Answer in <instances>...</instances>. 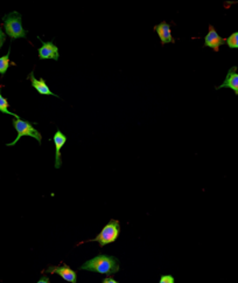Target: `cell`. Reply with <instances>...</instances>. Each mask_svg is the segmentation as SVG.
I'll list each match as a JSON object with an SVG mask.
<instances>
[{
  "instance_id": "1",
  "label": "cell",
  "mask_w": 238,
  "mask_h": 283,
  "mask_svg": "<svg viewBox=\"0 0 238 283\" xmlns=\"http://www.w3.org/2000/svg\"><path fill=\"white\" fill-rule=\"evenodd\" d=\"M80 270H89L94 271V273H99L110 276V275L116 274L121 269V264L119 260L114 256L99 254L95 256L94 259L88 260L79 268Z\"/></svg>"
},
{
  "instance_id": "2",
  "label": "cell",
  "mask_w": 238,
  "mask_h": 283,
  "mask_svg": "<svg viewBox=\"0 0 238 283\" xmlns=\"http://www.w3.org/2000/svg\"><path fill=\"white\" fill-rule=\"evenodd\" d=\"M2 26L5 27V34L9 35L12 40L26 38L27 36V31L22 27L21 22V14L14 11L6 16L3 17Z\"/></svg>"
},
{
  "instance_id": "3",
  "label": "cell",
  "mask_w": 238,
  "mask_h": 283,
  "mask_svg": "<svg viewBox=\"0 0 238 283\" xmlns=\"http://www.w3.org/2000/svg\"><path fill=\"white\" fill-rule=\"evenodd\" d=\"M119 233H121V223L118 220L112 219L103 227V229L95 239L89 241H96L99 244L100 247H104V246L114 243L118 239Z\"/></svg>"
},
{
  "instance_id": "4",
  "label": "cell",
  "mask_w": 238,
  "mask_h": 283,
  "mask_svg": "<svg viewBox=\"0 0 238 283\" xmlns=\"http://www.w3.org/2000/svg\"><path fill=\"white\" fill-rule=\"evenodd\" d=\"M12 123H13L14 129L17 130L18 136H17V138L12 142V143L7 144V147H13V145H16L17 142L24 136L33 137V138H35L36 140L39 142V144H41V140H42V135H41L40 131H38V130H36L34 126H33L31 122L22 121L21 118H19V120H16V118H14Z\"/></svg>"
},
{
  "instance_id": "5",
  "label": "cell",
  "mask_w": 238,
  "mask_h": 283,
  "mask_svg": "<svg viewBox=\"0 0 238 283\" xmlns=\"http://www.w3.org/2000/svg\"><path fill=\"white\" fill-rule=\"evenodd\" d=\"M38 39L41 41V47L38 50L39 59H41V60H47V59H51V60L57 61L58 58H60V54H58L57 46H55V44H54V40L44 42V41L41 40L40 36Z\"/></svg>"
},
{
  "instance_id": "6",
  "label": "cell",
  "mask_w": 238,
  "mask_h": 283,
  "mask_svg": "<svg viewBox=\"0 0 238 283\" xmlns=\"http://www.w3.org/2000/svg\"><path fill=\"white\" fill-rule=\"evenodd\" d=\"M47 273L57 274L67 282L77 283L76 271H74L72 268L67 266V264H62V266H49L47 269Z\"/></svg>"
},
{
  "instance_id": "7",
  "label": "cell",
  "mask_w": 238,
  "mask_h": 283,
  "mask_svg": "<svg viewBox=\"0 0 238 283\" xmlns=\"http://www.w3.org/2000/svg\"><path fill=\"white\" fill-rule=\"evenodd\" d=\"M224 43H226V39L221 38V36L217 34L216 29H215L214 26L210 25L209 32H208L206 38H204L203 46L211 48L214 52H218L219 46H222V44H224Z\"/></svg>"
},
{
  "instance_id": "8",
  "label": "cell",
  "mask_w": 238,
  "mask_h": 283,
  "mask_svg": "<svg viewBox=\"0 0 238 283\" xmlns=\"http://www.w3.org/2000/svg\"><path fill=\"white\" fill-rule=\"evenodd\" d=\"M237 67L233 66L229 69L228 74H226L224 82L221 85H217L216 89H222V88H230L235 91V94L238 95V74H237Z\"/></svg>"
},
{
  "instance_id": "9",
  "label": "cell",
  "mask_w": 238,
  "mask_h": 283,
  "mask_svg": "<svg viewBox=\"0 0 238 283\" xmlns=\"http://www.w3.org/2000/svg\"><path fill=\"white\" fill-rule=\"evenodd\" d=\"M54 144H55V169H60L62 165L61 158V149L66 144L67 137L61 132V130H56L54 135Z\"/></svg>"
},
{
  "instance_id": "10",
  "label": "cell",
  "mask_w": 238,
  "mask_h": 283,
  "mask_svg": "<svg viewBox=\"0 0 238 283\" xmlns=\"http://www.w3.org/2000/svg\"><path fill=\"white\" fill-rule=\"evenodd\" d=\"M154 31L159 35L160 41L162 44L166 43H175V39L172 36V31H170V26L166 21H162L161 24L154 26Z\"/></svg>"
},
{
  "instance_id": "11",
  "label": "cell",
  "mask_w": 238,
  "mask_h": 283,
  "mask_svg": "<svg viewBox=\"0 0 238 283\" xmlns=\"http://www.w3.org/2000/svg\"><path fill=\"white\" fill-rule=\"evenodd\" d=\"M28 80L31 81L32 87L35 88L36 91H38L40 95H50V96H54V98H58L57 95H55L54 92L50 90L49 87H48L46 83V80L42 79V77H41V79H35L34 72H32L31 74H29Z\"/></svg>"
},
{
  "instance_id": "12",
  "label": "cell",
  "mask_w": 238,
  "mask_h": 283,
  "mask_svg": "<svg viewBox=\"0 0 238 283\" xmlns=\"http://www.w3.org/2000/svg\"><path fill=\"white\" fill-rule=\"evenodd\" d=\"M9 107H10L9 101H7V100L2 95V89H0V113L6 114V115H11V116H13L14 118H16V120H19L20 117L18 116L17 114H14V113H12V111H10Z\"/></svg>"
},
{
  "instance_id": "13",
  "label": "cell",
  "mask_w": 238,
  "mask_h": 283,
  "mask_svg": "<svg viewBox=\"0 0 238 283\" xmlns=\"http://www.w3.org/2000/svg\"><path fill=\"white\" fill-rule=\"evenodd\" d=\"M10 53H11V48L7 52L6 55H4V57L0 58V75L4 76L7 72V69H9V67L11 65L10 62Z\"/></svg>"
},
{
  "instance_id": "14",
  "label": "cell",
  "mask_w": 238,
  "mask_h": 283,
  "mask_svg": "<svg viewBox=\"0 0 238 283\" xmlns=\"http://www.w3.org/2000/svg\"><path fill=\"white\" fill-rule=\"evenodd\" d=\"M226 44H228L229 48L238 50V32L232 33V34L226 39Z\"/></svg>"
},
{
  "instance_id": "15",
  "label": "cell",
  "mask_w": 238,
  "mask_h": 283,
  "mask_svg": "<svg viewBox=\"0 0 238 283\" xmlns=\"http://www.w3.org/2000/svg\"><path fill=\"white\" fill-rule=\"evenodd\" d=\"M159 283H175V278H174L173 275H162L160 277Z\"/></svg>"
},
{
  "instance_id": "16",
  "label": "cell",
  "mask_w": 238,
  "mask_h": 283,
  "mask_svg": "<svg viewBox=\"0 0 238 283\" xmlns=\"http://www.w3.org/2000/svg\"><path fill=\"white\" fill-rule=\"evenodd\" d=\"M5 41H6V34L3 32L2 26H0V48L3 47V44L5 43Z\"/></svg>"
},
{
  "instance_id": "17",
  "label": "cell",
  "mask_w": 238,
  "mask_h": 283,
  "mask_svg": "<svg viewBox=\"0 0 238 283\" xmlns=\"http://www.w3.org/2000/svg\"><path fill=\"white\" fill-rule=\"evenodd\" d=\"M102 283H118L116 280H114L113 277H110V276H107L106 278H104L103 282Z\"/></svg>"
},
{
  "instance_id": "18",
  "label": "cell",
  "mask_w": 238,
  "mask_h": 283,
  "mask_svg": "<svg viewBox=\"0 0 238 283\" xmlns=\"http://www.w3.org/2000/svg\"><path fill=\"white\" fill-rule=\"evenodd\" d=\"M36 283H50V281H49V277H48V276H42Z\"/></svg>"
}]
</instances>
